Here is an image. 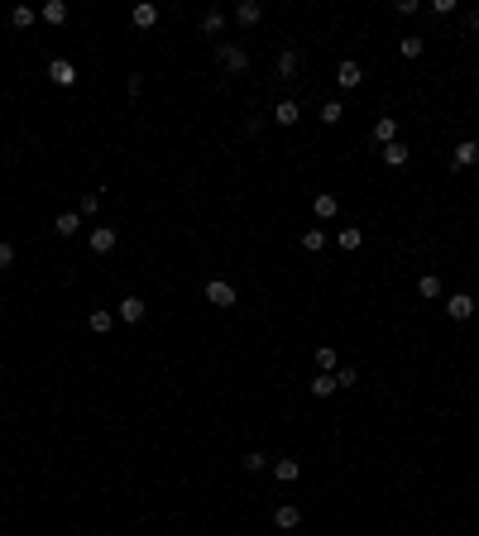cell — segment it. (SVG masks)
<instances>
[{"mask_svg": "<svg viewBox=\"0 0 479 536\" xmlns=\"http://www.w3.org/2000/svg\"><path fill=\"white\" fill-rule=\"evenodd\" d=\"M216 62L220 67H225V72H249V53H244V48H240V43H216Z\"/></svg>", "mask_w": 479, "mask_h": 536, "instance_id": "obj_1", "label": "cell"}, {"mask_svg": "<svg viewBox=\"0 0 479 536\" xmlns=\"http://www.w3.org/2000/svg\"><path fill=\"white\" fill-rule=\"evenodd\" d=\"M86 326H91V336H106V331L115 326V312H106V307H96V312L86 317Z\"/></svg>", "mask_w": 479, "mask_h": 536, "instance_id": "obj_17", "label": "cell"}, {"mask_svg": "<svg viewBox=\"0 0 479 536\" xmlns=\"http://www.w3.org/2000/svg\"><path fill=\"white\" fill-rule=\"evenodd\" d=\"M398 53H402V58H422V53H427V39H417V34H407V39L398 43Z\"/></svg>", "mask_w": 479, "mask_h": 536, "instance_id": "obj_28", "label": "cell"}, {"mask_svg": "<svg viewBox=\"0 0 479 536\" xmlns=\"http://www.w3.org/2000/svg\"><path fill=\"white\" fill-rule=\"evenodd\" d=\"M144 312H149V302H144V297H125V302L115 307V317L125 321V326H135V321H144Z\"/></svg>", "mask_w": 479, "mask_h": 536, "instance_id": "obj_9", "label": "cell"}, {"mask_svg": "<svg viewBox=\"0 0 479 536\" xmlns=\"http://www.w3.org/2000/svg\"><path fill=\"white\" fill-rule=\"evenodd\" d=\"M336 369H340L336 350H331V345H321V350H317V374H336Z\"/></svg>", "mask_w": 479, "mask_h": 536, "instance_id": "obj_23", "label": "cell"}, {"mask_svg": "<svg viewBox=\"0 0 479 536\" xmlns=\"http://www.w3.org/2000/svg\"><path fill=\"white\" fill-rule=\"evenodd\" d=\"M355 383H359L355 369H336V388H355Z\"/></svg>", "mask_w": 479, "mask_h": 536, "instance_id": "obj_32", "label": "cell"}, {"mask_svg": "<svg viewBox=\"0 0 479 536\" xmlns=\"http://www.w3.org/2000/svg\"><path fill=\"white\" fill-rule=\"evenodd\" d=\"M340 120H345V106L340 101H326L321 106V125H340Z\"/></svg>", "mask_w": 479, "mask_h": 536, "instance_id": "obj_30", "label": "cell"}, {"mask_svg": "<svg viewBox=\"0 0 479 536\" xmlns=\"http://www.w3.org/2000/svg\"><path fill=\"white\" fill-rule=\"evenodd\" d=\"M336 244L345 249V254H355L359 244H364V230H355V225H350V230H340V235H336Z\"/></svg>", "mask_w": 479, "mask_h": 536, "instance_id": "obj_24", "label": "cell"}, {"mask_svg": "<svg viewBox=\"0 0 479 536\" xmlns=\"http://www.w3.org/2000/svg\"><path fill=\"white\" fill-rule=\"evenodd\" d=\"M10 263H15V244H5V239H0V268H10Z\"/></svg>", "mask_w": 479, "mask_h": 536, "instance_id": "obj_33", "label": "cell"}, {"mask_svg": "<svg viewBox=\"0 0 479 536\" xmlns=\"http://www.w3.org/2000/svg\"><path fill=\"white\" fill-rule=\"evenodd\" d=\"M379 159H383V168H402V163L412 159V154H407V144H383Z\"/></svg>", "mask_w": 479, "mask_h": 536, "instance_id": "obj_15", "label": "cell"}, {"mask_svg": "<svg viewBox=\"0 0 479 536\" xmlns=\"http://www.w3.org/2000/svg\"><path fill=\"white\" fill-rule=\"evenodd\" d=\"M96 211H101V197H96V192H81V201H77V216H81V220H91Z\"/></svg>", "mask_w": 479, "mask_h": 536, "instance_id": "obj_29", "label": "cell"}, {"mask_svg": "<svg viewBox=\"0 0 479 536\" xmlns=\"http://www.w3.org/2000/svg\"><path fill=\"white\" fill-rule=\"evenodd\" d=\"M39 20L43 24H67V5H62V0H48V5L39 10Z\"/></svg>", "mask_w": 479, "mask_h": 536, "instance_id": "obj_19", "label": "cell"}, {"mask_svg": "<svg viewBox=\"0 0 479 536\" xmlns=\"http://www.w3.org/2000/svg\"><path fill=\"white\" fill-rule=\"evenodd\" d=\"M0 369H5V355H0Z\"/></svg>", "mask_w": 479, "mask_h": 536, "instance_id": "obj_35", "label": "cell"}, {"mask_svg": "<svg viewBox=\"0 0 479 536\" xmlns=\"http://www.w3.org/2000/svg\"><path fill=\"white\" fill-rule=\"evenodd\" d=\"M240 464H244L249 474H259V469H269V455H259V450H249V455L240 460Z\"/></svg>", "mask_w": 479, "mask_h": 536, "instance_id": "obj_31", "label": "cell"}, {"mask_svg": "<svg viewBox=\"0 0 479 536\" xmlns=\"http://www.w3.org/2000/svg\"><path fill=\"white\" fill-rule=\"evenodd\" d=\"M86 244H91V254H111V249L120 244V230L115 225H96V230L86 235Z\"/></svg>", "mask_w": 479, "mask_h": 536, "instance_id": "obj_4", "label": "cell"}, {"mask_svg": "<svg viewBox=\"0 0 479 536\" xmlns=\"http://www.w3.org/2000/svg\"><path fill=\"white\" fill-rule=\"evenodd\" d=\"M34 20H39V10H29V5H15V10H10V24H15V29H29Z\"/></svg>", "mask_w": 479, "mask_h": 536, "instance_id": "obj_26", "label": "cell"}, {"mask_svg": "<svg viewBox=\"0 0 479 536\" xmlns=\"http://www.w3.org/2000/svg\"><path fill=\"white\" fill-rule=\"evenodd\" d=\"M130 20H135V29H154L159 24V5H135Z\"/></svg>", "mask_w": 479, "mask_h": 536, "instance_id": "obj_16", "label": "cell"}, {"mask_svg": "<svg viewBox=\"0 0 479 536\" xmlns=\"http://www.w3.org/2000/svg\"><path fill=\"white\" fill-rule=\"evenodd\" d=\"M269 469H274V479H278V484H293V479L302 474V464H298V460H274Z\"/></svg>", "mask_w": 479, "mask_h": 536, "instance_id": "obj_18", "label": "cell"}, {"mask_svg": "<svg viewBox=\"0 0 479 536\" xmlns=\"http://www.w3.org/2000/svg\"><path fill=\"white\" fill-rule=\"evenodd\" d=\"M53 235H62V239L81 235V216H77V211H62V216L53 220Z\"/></svg>", "mask_w": 479, "mask_h": 536, "instance_id": "obj_14", "label": "cell"}, {"mask_svg": "<svg viewBox=\"0 0 479 536\" xmlns=\"http://www.w3.org/2000/svg\"><path fill=\"white\" fill-rule=\"evenodd\" d=\"M298 48H283V53H278V77H298Z\"/></svg>", "mask_w": 479, "mask_h": 536, "instance_id": "obj_22", "label": "cell"}, {"mask_svg": "<svg viewBox=\"0 0 479 536\" xmlns=\"http://www.w3.org/2000/svg\"><path fill=\"white\" fill-rule=\"evenodd\" d=\"M298 522H302V508H298V503H278V508H274V527H278V532H293Z\"/></svg>", "mask_w": 479, "mask_h": 536, "instance_id": "obj_8", "label": "cell"}, {"mask_svg": "<svg viewBox=\"0 0 479 536\" xmlns=\"http://www.w3.org/2000/svg\"><path fill=\"white\" fill-rule=\"evenodd\" d=\"M359 81H364V67H359L355 58H345V62L336 67V86H340V91H355Z\"/></svg>", "mask_w": 479, "mask_h": 536, "instance_id": "obj_6", "label": "cell"}, {"mask_svg": "<svg viewBox=\"0 0 479 536\" xmlns=\"http://www.w3.org/2000/svg\"><path fill=\"white\" fill-rule=\"evenodd\" d=\"M374 139H379V149L383 144H398V115H379L374 120Z\"/></svg>", "mask_w": 479, "mask_h": 536, "instance_id": "obj_11", "label": "cell"}, {"mask_svg": "<svg viewBox=\"0 0 479 536\" xmlns=\"http://www.w3.org/2000/svg\"><path fill=\"white\" fill-rule=\"evenodd\" d=\"M201 297L211 302V307H235V302H240V292H235V287H230L225 278H211L206 287H201Z\"/></svg>", "mask_w": 479, "mask_h": 536, "instance_id": "obj_2", "label": "cell"}, {"mask_svg": "<svg viewBox=\"0 0 479 536\" xmlns=\"http://www.w3.org/2000/svg\"><path fill=\"white\" fill-rule=\"evenodd\" d=\"M307 388H312V397H331V393H336V374H312Z\"/></svg>", "mask_w": 479, "mask_h": 536, "instance_id": "obj_20", "label": "cell"}, {"mask_svg": "<svg viewBox=\"0 0 479 536\" xmlns=\"http://www.w3.org/2000/svg\"><path fill=\"white\" fill-rule=\"evenodd\" d=\"M48 81L67 91V86H77V67H72L67 58H53V62H48Z\"/></svg>", "mask_w": 479, "mask_h": 536, "instance_id": "obj_5", "label": "cell"}, {"mask_svg": "<svg viewBox=\"0 0 479 536\" xmlns=\"http://www.w3.org/2000/svg\"><path fill=\"white\" fill-rule=\"evenodd\" d=\"M220 29H225V10H206V15H201V34H211V39H216Z\"/></svg>", "mask_w": 479, "mask_h": 536, "instance_id": "obj_21", "label": "cell"}, {"mask_svg": "<svg viewBox=\"0 0 479 536\" xmlns=\"http://www.w3.org/2000/svg\"><path fill=\"white\" fill-rule=\"evenodd\" d=\"M259 20H264V5H259V0H240V5H235V24L254 29Z\"/></svg>", "mask_w": 479, "mask_h": 536, "instance_id": "obj_10", "label": "cell"}, {"mask_svg": "<svg viewBox=\"0 0 479 536\" xmlns=\"http://www.w3.org/2000/svg\"><path fill=\"white\" fill-rule=\"evenodd\" d=\"M470 34H475V39H479V10H475V15H470Z\"/></svg>", "mask_w": 479, "mask_h": 536, "instance_id": "obj_34", "label": "cell"}, {"mask_svg": "<svg viewBox=\"0 0 479 536\" xmlns=\"http://www.w3.org/2000/svg\"><path fill=\"white\" fill-rule=\"evenodd\" d=\"M446 317H451V321H470V317H475V297H470V292L446 297Z\"/></svg>", "mask_w": 479, "mask_h": 536, "instance_id": "obj_7", "label": "cell"}, {"mask_svg": "<svg viewBox=\"0 0 479 536\" xmlns=\"http://www.w3.org/2000/svg\"><path fill=\"white\" fill-rule=\"evenodd\" d=\"M302 249L307 254H321L326 249V230H302Z\"/></svg>", "mask_w": 479, "mask_h": 536, "instance_id": "obj_27", "label": "cell"}, {"mask_svg": "<svg viewBox=\"0 0 479 536\" xmlns=\"http://www.w3.org/2000/svg\"><path fill=\"white\" fill-rule=\"evenodd\" d=\"M417 292H422L427 302H436V297H441V278H436V273H422V278H417Z\"/></svg>", "mask_w": 479, "mask_h": 536, "instance_id": "obj_25", "label": "cell"}, {"mask_svg": "<svg viewBox=\"0 0 479 536\" xmlns=\"http://www.w3.org/2000/svg\"><path fill=\"white\" fill-rule=\"evenodd\" d=\"M451 168H479V139H460L456 149H451Z\"/></svg>", "mask_w": 479, "mask_h": 536, "instance_id": "obj_3", "label": "cell"}, {"mask_svg": "<svg viewBox=\"0 0 479 536\" xmlns=\"http://www.w3.org/2000/svg\"><path fill=\"white\" fill-rule=\"evenodd\" d=\"M274 120H278L283 130H293V125L302 120V106L298 101H278V106H274Z\"/></svg>", "mask_w": 479, "mask_h": 536, "instance_id": "obj_13", "label": "cell"}, {"mask_svg": "<svg viewBox=\"0 0 479 536\" xmlns=\"http://www.w3.org/2000/svg\"><path fill=\"white\" fill-rule=\"evenodd\" d=\"M312 211H317V220H336L340 216V201L331 197V192H317V197H312Z\"/></svg>", "mask_w": 479, "mask_h": 536, "instance_id": "obj_12", "label": "cell"}]
</instances>
